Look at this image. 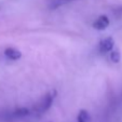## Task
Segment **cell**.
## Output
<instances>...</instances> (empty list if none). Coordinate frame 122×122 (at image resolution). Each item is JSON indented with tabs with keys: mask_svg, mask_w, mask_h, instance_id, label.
Returning a JSON list of instances; mask_svg holds the SVG:
<instances>
[{
	"mask_svg": "<svg viewBox=\"0 0 122 122\" xmlns=\"http://www.w3.org/2000/svg\"><path fill=\"white\" fill-rule=\"evenodd\" d=\"M113 44L115 41L111 37H107L105 39H103L99 42V52L101 53H107V52H110L113 49Z\"/></svg>",
	"mask_w": 122,
	"mask_h": 122,
	"instance_id": "7a4b0ae2",
	"label": "cell"
},
{
	"mask_svg": "<svg viewBox=\"0 0 122 122\" xmlns=\"http://www.w3.org/2000/svg\"><path fill=\"white\" fill-rule=\"evenodd\" d=\"M55 94H56L55 91H52V92L48 93L46 95H44V96L40 99L39 103L37 104V106H36L35 109H36L38 112L46 111L51 107L52 103H53V99H54V97H55Z\"/></svg>",
	"mask_w": 122,
	"mask_h": 122,
	"instance_id": "6da1fadb",
	"label": "cell"
},
{
	"mask_svg": "<svg viewBox=\"0 0 122 122\" xmlns=\"http://www.w3.org/2000/svg\"><path fill=\"white\" fill-rule=\"evenodd\" d=\"M120 58H121V56H120V52L118 50H111L110 51V60L111 62L113 63H119L120 62Z\"/></svg>",
	"mask_w": 122,
	"mask_h": 122,
	"instance_id": "52a82bcc",
	"label": "cell"
},
{
	"mask_svg": "<svg viewBox=\"0 0 122 122\" xmlns=\"http://www.w3.org/2000/svg\"><path fill=\"white\" fill-rule=\"evenodd\" d=\"M109 26V19L106 15H101L93 24V27L97 30H105Z\"/></svg>",
	"mask_w": 122,
	"mask_h": 122,
	"instance_id": "3957f363",
	"label": "cell"
},
{
	"mask_svg": "<svg viewBox=\"0 0 122 122\" xmlns=\"http://www.w3.org/2000/svg\"><path fill=\"white\" fill-rule=\"evenodd\" d=\"M71 1L72 0H52V2H51V5H50V8L55 9V8H58V7H61V5H66V3L71 2Z\"/></svg>",
	"mask_w": 122,
	"mask_h": 122,
	"instance_id": "8992f818",
	"label": "cell"
},
{
	"mask_svg": "<svg viewBox=\"0 0 122 122\" xmlns=\"http://www.w3.org/2000/svg\"><path fill=\"white\" fill-rule=\"evenodd\" d=\"M90 113L88 112L84 109H81L78 113V117H77V120L78 122H90Z\"/></svg>",
	"mask_w": 122,
	"mask_h": 122,
	"instance_id": "5b68a950",
	"label": "cell"
},
{
	"mask_svg": "<svg viewBox=\"0 0 122 122\" xmlns=\"http://www.w3.org/2000/svg\"><path fill=\"white\" fill-rule=\"evenodd\" d=\"M5 57L11 61H17L21 58L22 53L19 50H16L14 48H7L5 50Z\"/></svg>",
	"mask_w": 122,
	"mask_h": 122,
	"instance_id": "277c9868",
	"label": "cell"
},
{
	"mask_svg": "<svg viewBox=\"0 0 122 122\" xmlns=\"http://www.w3.org/2000/svg\"><path fill=\"white\" fill-rule=\"evenodd\" d=\"M28 113H29V110H28L27 108H25V107H23V108H19L15 110V115L19 116V117H25V116H27Z\"/></svg>",
	"mask_w": 122,
	"mask_h": 122,
	"instance_id": "ba28073f",
	"label": "cell"
}]
</instances>
